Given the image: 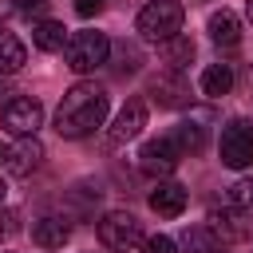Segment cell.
I'll return each instance as SVG.
<instances>
[{
	"instance_id": "22",
	"label": "cell",
	"mask_w": 253,
	"mask_h": 253,
	"mask_svg": "<svg viewBox=\"0 0 253 253\" xmlns=\"http://www.w3.org/2000/svg\"><path fill=\"white\" fill-rule=\"evenodd\" d=\"M142 253H178V245H174V237L158 233V237H146L142 241Z\"/></svg>"
},
{
	"instance_id": "16",
	"label": "cell",
	"mask_w": 253,
	"mask_h": 253,
	"mask_svg": "<svg viewBox=\"0 0 253 253\" xmlns=\"http://www.w3.org/2000/svg\"><path fill=\"white\" fill-rule=\"evenodd\" d=\"M229 91H233V67H229V63H210V67L202 71V95L221 99V95H229Z\"/></svg>"
},
{
	"instance_id": "3",
	"label": "cell",
	"mask_w": 253,
	"mask_h": 253,
	"mask_svg": "<svg viewBox=\"0 0 253 253\" xmlns=\"http://www.w3.org/2000/svg\"><path fill=\"white\" fill-rule=\"evenodd\" d=\"M63 55H67V67L75 75H91L111 59V40L103 32H75L63 43Z\"/></svg>"
},
{
	"instance_id": "7",
	"label": "cell",
	"mask_w": 253,
	"mask_h": 253,
	"mask_svg": "<svg viewBox=\"0 0 253 253\" xmlns=\"http://www.w3.org/2000/svg\"><path fill=\"white\" fill-rule=\"evenodd\" d=\"M99 241L107 245V249H134L138 241H142V221L134 217V213H126V210H111L103 221H99Z\"/></svg>"
},
{
	"instance_id": "19",
	"label": "cell",
	"mask_w": 253,
	"mask_h": 253,
	"mask_svg": "<svg viewBox=\"0 0 253 253\" xmlns=\"http://www.w3.org/2000/svg\"><path fill=\"white\" fill-rule=\"evenodd\" d=\"M182 241H186V249H190V253H221V249H225L210 225H194V229H186V237H182Z\"/></svg>"
},
{
	"instance_id": "21",
	"label": "cell",
	"mask_w": 253,
	"mask_h": 253,
	"mask_svg": "<svg viewBox=\"0 0 253 253\" xmlns=\"http://www.w3.org/2000/svg\"><path fill=\"white\" fill-rule=\"evenodd\" d=\"M225 206H237V210H253V178H237L229 190H225Z\"/></svg>"
},
{
	"instance_id": "23",
	"label": "cell",
	"mask_w": 253,
	"mask_h": 253,
	"mask_svg": "<svg viewBox=\"0 0 253 253\" xmlns=\"http://www.w3.org/2000/svg\"><path fill=\"white\" fill-rule=\"evenodd\" d=\"M103 8H107V0H75V12H79L83 20H87V16H99Z\"/></svg>"
},
{
	"instance_id": "4",
	"label": "cell",
	"mask_w": 253,
	"mask_h": 253,
	"mask_svg": "<svg viewBox=\"0 0 253 253\" xmlns=\"http://www.w3.org/2000/svg\"><path fill=\"white\" fill-rule=\"evenodd\" d=\"M217 154L229 170H245L253 166V119H233L225 123L221 130V142H217Z\"/></svg>"
},
{
	"instance_id": "17",
	"label": "cell",
	"mask_w": 253,
	"mask_h": 253,
	"mask_svg": "<svg viewBox=\"0 0 253 253\" xmlns=\"http://www.w3.org/2000/svg\"><path fill=\"white\" fill-rule=\"evenodd\" d=\"M28 63V47L12 36V32H0V75H12Z\"/></svg>"
},
{
	"instance_id": "15",
	"label": "cell",
	"mask_w": 253,
	"mask_h": 253,
	"mask_svg": "<svg viewBox=\"0 0 253 253\" xmlns=\"http://www.w3.org/2000/svg\"><path fill=\"white\" fill-rule=\"evenodd\" d=\"M206 28H210V40H213L217 47H237V43H241V20H237L229 8L213 12Z\"/></svg>"
},
{
	"instance_id": "20",
	"label": "cell",
	"mask_w": 253,
	"mask_h": 253,
	"mask_svg": "<svg viewBox=\"0 0 253 253\" xmlns=\"http://www.w3.org/2000/svg\"><path fill=\"white\" fill-rule=\"evenodd\" d=\"M190 59H194V43H190L186 36H174V40H170V47H166V63H170L174 71H182Z\"/></svg>"
},
{
	"instance_id": "6",
	"label": "cell",
	"mask_w": 253,
	"mask_h": 253,
	"mask_svg": "<svg viewBox=\"0 0 253 253\" xmlns=\"http://www.w3.org/2000/svg\"><path fill=\"white\" fill-rule=\"evenodd\" d=\"M0 123H4V130H12L16 138H32V134L43 126V107H40V99L16 95V99H8V103H4Z\"/></svg>"
},
{
	"instance_id": "27",
	"label": "cell",
	"mask_w": 253,
	"mask_h": 253,
	"mask_svg": "<svg viewBox=\"0 0 253 253\" xmlns=\"http://www.w3.org/2000/svg\"><path fill=\"white\" fill-rule=\"evenodd\" d=\"M245 16H249V20H253V0H245Z\"/></svg>"
},
{
	"instance_id": "12",
	"label": "cell",
	"mask_w": 253,
	"mask_h": 253,
	"mask_svg": "<svg viewBox=\"0 0 253 253\" xmlns=\"http://www.w3.org/2000/svg\"><path fill=\"white\" fill-rule=\"evenodd\" d=\"M142 126H146V103H142V99H130V103L119 111L115 126H111V142H115V146H123V142H130Z\"/></svg>"
},
{
	"instance_id": "13",
	"label": "cell",
	"mask_w": 253,
	"mask_h": 253,
	"mask_svg": "<svg viewBox=\"0 0 253 253\" xmlns=\"http://www.w3.org/2000/svg\"><path fill=\"white\" fill-rule=\"evenodd\" d=\"M150 210H154L158 217H178V213L186 210V186H178V182H158V186L150 190Z\"/></svg>"
},
{
	"instance_id": "18",
	"label": "cell",
	"mask_w": 253,
	"mask_h": 253,
	"mask_svg": "<svg viewBox=\"0 0 253 253\" xmlns=\"http://www.w3.org/2000/svg\"><path fill=\"white\" fill-rule=\"evenodd\" d=\"M32 43H36L40 51H59V47L67 43V28L55 24V20H40V24L32 28Z\"/></svg>"
},
{
	"instance_id": "8",
	"label": "cell",
	"mask_w": 253,
	"mask_h": 253,
	"mask_svg": "<svg viewBox=\"0 0 253 253\" xmlns=\"http://www.w3.org/2000/svg\"><path fill=\"white\" fill-rule=\"evenodd\" d=\"M146 91H150V99H154L158 107H186V103H190V79H186L182 71H174V67L158 71Z\"/></svg>"
},
{
	"instance_id": "26",
	"label": "cell",
	"mask_w": 253,
	"mask_h": 253,
	"mask_svg": "<svg viewBox=\"0 0 253 253\" xmlns=\"http://www.w3.org/2000/svg\"><path fill=\"white\" fill-rule=\"evenodd\" d=\"M4 194H8V186H4V178H0V206H4Z\"/></svg>"
},
{
	"instance_id": "10",
	"label": "cell",
	"mask_w": 253,
	"mask_h": 253,
	"mask_svg": "<svg viewBox=\"0 0 253 253\" xmlns=\"http://www.w3.org/2000/svg\"><path fill=\"white\" fill-rule=\"evenodd\" d=\"M210 111H190L178 126H174V146H178V154H198L202 146H206V138H210Z\"/></svg>"
},
{
	"instance_id": "28",
	"label": "cell",
	"mask_w": 253,
	"mask_h": 253,
	"mask_svg": "<svg viewBox=\"0 0 253 253\" xmlns=\"http://www.w3.org/2000/svg\"><path fill=\"white\" fill-rule=\"evenodd\" d=\"M0 158H4V146H0Z\"/></svg>"
},
{
	"instance_id": "24",
	"label": "cell",
	"mask_w": 253,
	"mask_h": 253,
	"mask_svg": "<svg viewBox=\"0 0 253 253\" xmlns=\"http://www.w3.org/2000/svg\"><path fill=\"white\" fill-rule=\"evenodd\" d=\"M8 233H16V213L0 206V237H8Z\"/></svg>"
},
{
	"instance_id": "14",
	"label": "cell",
	"mask_w": 253,
	"mask_h": 253,
	"mask_svg": "<svg viewBox=\"0 0 253 253\" xmlns=\"http://www.w3.org/2000/svg\"><path fill=\"white\" fill-rule=\"evenodd\" d=\"M71 237V225H67V217H55V213H47V217H40L36 225H32V241L40 245V249H63V241Z\"/></svg>"
},
{
	"instance_id": "1",
	"label": "cell",
	"mask_w": 253,
	"mask_h": 253,
	"mask_svg": "<svg viewBox=\"0 0 253 253\" xmlns=\"http://www.w3.org/2000/svg\"><path fill=\"white\" fill-rule=\"evenodd\" d=\"M107 107L111 103H107V91L99 83H75L63 95L59 111H55V130L63 138H87V134H95L103 126Z\"/></svg>"
},
{
	"instance_id": "25",
	"label": "cell",
	"mask_w": 253,
	"mask_h": 253,
	"mask_svg": "<svg viewBox=\"0 0 253 253\" xmlns=\"http://www.w3.org/2000/svg\"><path fill=\"white\" fill-rule=\"evenodd\" d=\"M12 4H20V8H36V4H43V0H12Z\"/></svg>"
},
{
	"instance_id": "11",
	"label": "cell",
	"mask_w": 253,
	"mask_h": 253,
	"mask_svg": "<svg viewBox=\"0 0 253 253\" xmlns=\"http://www.w3.org/2000/svg\"><path fill=\"white\" fill-rule=\"evenodd\" d=\"M4 170L12 174V178H28L32 170H40V162H43V146H40V138L32 134V138H20L16 146H8L4 150Z\"/></svg>"
},
{
	"instance_id": "5",
	"label": "cell",
	"mask_w": 253,
	"mask_h": 253,
	"mask_svg": "<svg viewBox=\"0 0 253 253\" xmlns=\"http://www.w3.org/2000/svg\"><path fill=\"white\" fill-rule=\"evenodd\" d=\"M210 229L217 233L221 245H241L253 237V210H237V206H213L210 210Z\"/></svg>"
},
{
	"instance_id": "9",
	"label": "cell",
	"mask_w": 253,
	"mask_h": 253,
	"mask_svg": "<svg viewBox=\"0 0 253 253\" xmlns=\"http://www.w3.org/2000/svg\"><path fill=\"white\" fill-rule=\"evenodd\" d=\"M178 146H174V138H150L142 150H138V166L146 170V174H158V178H166V174H174L178 170Z\"/></svg>"
},
{
	"instance_id": "2",
	"label": "cell",
	"mask_w": 253,
	"mask_h": 253,
	"mask_svg": "<svg viewBox=\"0 0 253 253\" xmlns=\"http://www.w3.org/2000/svg\"><path fill=\"white\" fill-rule=\"evenodd\" d=\"M182 20H186V12L178 0H150L138 12V36L150 43H170L182 32Z\"/></svg>"
}]
</instances>
